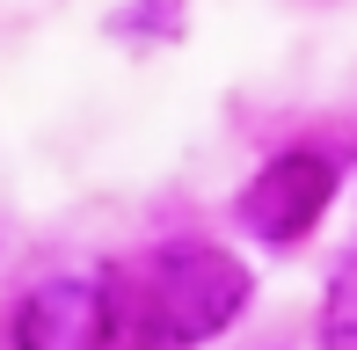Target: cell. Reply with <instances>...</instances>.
Wrapping results in <instances>:
<instances>
[{
  "instance_id": "cell-4",
  "label": "cell",
  "mask_w": 357,
  "mask_h": 350,
  "mask_svg": "<svg viewBox=\"0 0 357 350\" xmlns=\"http://www.w3.org/2000/svg\"><path fill=\"white\" fill-rule=\"evenodd\" d=\"M321 343L328 350H357V256L335 263L328 292H321Z\"/></svg>"
},
{
  "instance_id": "cell-1",
  "label": "cell",
  "mask_w": 357,
  "mask_h": 350,
  "mask_svg": "<svg viewBox=\"0 0 357 350\" xmlns=\"http://www.w3.org/2000/svg\"><path fill=\"white\" fill-rule=\"evenodd\" d=\"M255 299V270L219 241L197 248H168L146 292V343L153 350H204L248 314Z\"/></svg>"
},
{
  "instance_id": "cell-5",
  "label": "cell",
  "mask_w": 357,
  "mask_h": 350,
  "mask_svg": "<svg viewBox=\"0 0 357 350\" xmlns=\"http://www.w3.org/2000/svg\"><path fill=\"white\" fill-rule=\"evenodd\" d=\"M109 29H117V37H139V29H153V37H183V0H139V8L109 15Z\"/></svg>"
},
{
  "instance_id": "cell-2",
  "label": "cell",
  "mask_w": 357,
  "mask_h": 350,
  "mask_svg": "<svg viewBox=\"0 0 357 350\" xmlns=\"http://www.w3.org/2000/svg\"><path fill=\"white\" fill-rule=\"evenodd\" d=\"M335 190H343V161H335V153L284 146V153H270V161L241 183L234 219H241V234H255L263 248H299L306 234L328 219Z\"/></svg>"
},
{
  "instance_id": "cell-3",
  "label": "cell",
  "mask_w": 357,
  "mask_h": 350,
  "mask_svg": "<svg viewBox=\"0 0 357 350\" xmlns=\"http://www.w3.org/2000/svg\"><path fill=\"white\" fill-rule=\"evenodd\" d=\"M8 350H117V284L80 270L37 277L8 314Z\"/></svg>"
}]
</instances>
